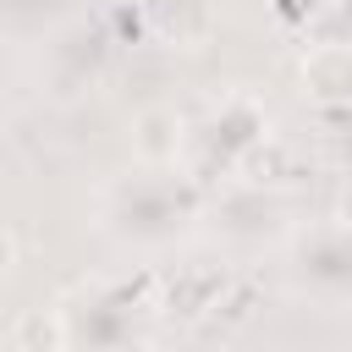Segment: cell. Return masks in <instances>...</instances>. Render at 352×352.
Instances as JSON below:
<instances>
[{"label":"cell","instance_id":"6da1fadb","mask_svg":"<svg viewBox=\"0 0 352 352\" xmlns=\"http://www.w3.org/2000/svg\"><path fill=\"white\" fill-rule=\"evenodd\" d=\"M302 82L319 99H352V50H336V44L314 50L302 60Z\"/></svg>","mask_w":352,"mask_h":352},{"label":"cell","instance_id":"277c9868","mask_svg":"<svg viewBox=\"0 0 352 352\" xmlns=\"http://www.w3.org/2000/svg\"><path fill=\"white\" fill-rule=\"evenodd\" d=\"M336 220H341V226H346V231H352V187H346V192H341V198H336Z\"/></svg>","mask_w":352,"mask_h":352},{"label":"cell","instance_id":"3957f363","mask_svg":"<svg viewBox=\"0 0 352 352\" xmlns=\"http://www.w3.org/2000/svg\"><path fill=\"white\" fill-rule=\"evenodd\" d=\"M11 264H16V242H11V231L0 226V275H6Z\"/></svg>","mask_w":352,"mask_h":352},{"label":"cell","instance_id":"7a4b0ae2","mask_svg":"<svg viewBox=\"0 0 352 352\" xmlns=\"http://www.w3.org/2000/svg\"><path fill=\"white\" fill-rule=\"evenodd\" d=\"M38 341H44V346H66V330H60L55 319H44V308L28 314V319L11 330V346H38Z\"/></svg>","mask_w":352,"mask_h":352}]
</instances>
